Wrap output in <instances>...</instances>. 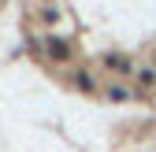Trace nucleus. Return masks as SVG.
I'll return each mask as SVG.
<instances>
[{
  "mask_svg": "<svg viewBox=\"0 0 156 152\" xmlns=\"http://www.w3.org/2000/svg\"><path fill=\"white\" fill-rule=\"evenodd\" d=\"M108 100H115V104L130 100V89H123V85H112V89H108Z\"/></svg>",
  "mask_w": 156,
  "mask_h": 152,
  "instance_id": "1",
  "label": "nucleus"
},
{
  "mask_svg": "<svg viewBox=\"0 0 156 152\" xmlns=\"http://www.w3.org/2000/svg\"><path fill=\"white\" fill-rule=\"evenodd\" d=\"M108 67H119V74H130V60H123V56H108Z\"/></svg>",
  "mask_w": 156,
  "mask_h": 152,
  "instance_id": "2",
  "label": "nucleus"
},
{
  "mask_svg": "<svg viewBox=\"0 0 156 152\" xmlns=\"http://www.w3.org/2000/svg\"><path fill=\"white\" fill-rule=\"evenodd\" d=\"M138 78H141V82L149 85V82H156V71H149V67H141V71H138Z\"/></svg>",
  "mask_w": 156,
  "mask_h": 152,
  "instance_id": "3",
  "label": "nucleus"
},
{
  "mask_svg": "<svg viewBox=\"0 0 156 152\" xmlns=\"http://www.w3.org/2000/svg\"><path fill=\"white\" fill-rule=\"evenodd\" d=\"M48 52L56 56V60H63V56H67V48H63V45H48Z\"/></svg>",
  "mask_w": 156,
  "mask_h": 152,
  "instance_id": "4",
  "label": "nucleus"
}]
</instances>
